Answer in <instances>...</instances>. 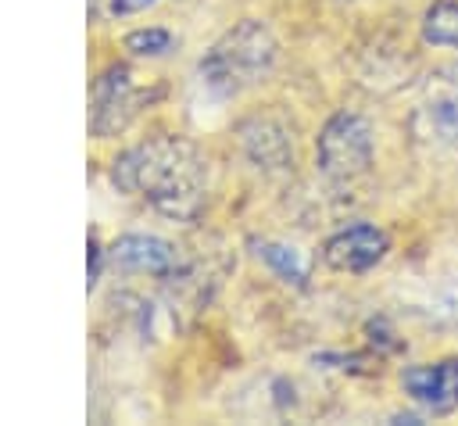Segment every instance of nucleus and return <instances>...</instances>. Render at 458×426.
Segmentation results:
<instances>
[{
	"label": "nucleus",
	"instance_id": "nucleus-1",
	"mask_svg": "<svg viewBox=\"0 0 458 426\" xmlns=\"http://www.w3.org/2000/svg\"><path fill=\"white\" fill-rule=\"evenodd\" d=\"M111 183L172 222H193L208 200V158L186 136H154L111 161Z\"/></svg>",
	"mask_w": 458,
	"mask_h": 426
},
{
	"label": "nucleus",
	"instance_id": "nucleus-2",
	"mask_svg": "<svg viewBox=\"0 0 458 426\" xmlns=\"http://www.w3.org/2000/svg\"><path fill=\"white\" fill-rule=\"evenodd\" d=\"M276 57H279V43L268 32V25H261L258 18H243L204 50L197 72L204 89L229 100L258 86L276 68Z\"/></svg>",
	"mask_w": 458,
	"mask_h": 426
},
{
	"label": "nucleus",
	"instance_id": "nucleus-3",
	"mask_svg": "<svg viewBox=\"0 0 458 426\" xmlns=\"http://www.w3.org/2000/svg\"><path fill=\"white\" fill-rule=\"evenodd\" d=\"M161 97V86H143L136 79V72L129 64H107L97 79H93V111H89V129L93 136L107 140L118 136L122 129H129V122L150 107Z\"/></svg>",
	"mask_w": 458,
	"mask_h": 426
},
{
	"label": "nucleus",
	"instance_id": "nucleus-4",
	"mask_svg": "<svg viewBox=\"0 0 458 426\" xmlns=\"http://www.w3.org/2000/svg\"><path fill=\"white\" fill-rule=\"evenodd\" d=\"M372 154H376L372 125L358 111H336L315 140V161H318L322 175H329L336 183H351V179L365 175L372 165Z\"/></svg>",
	"mask_w": 458,
	"mask_h": 426
},
{
	"label": "nucleus",
	"instance_id": "nucleus-5",
	"mask_svg": "<svg viewBox=\"0 0 458 426\" xmlns=\"http://www.w3.org/2000/svg\"><path fill=\"white\" fill-rule=\"evenodd\" d=\"M411 125L426 140L440 143H458V64L437 68L415 100Z\"/></svg>",
	"mask_w": 458,
	"mask_h": 426
},
{
	"label": "nucleus",
	"instance_id": "nucleus-6",
	"mask_svg": "<svg viewBox=\"0 0 458 426\" xmlns=\"http://www.w3.org/2000/svg\"><path fill=\"white\" fill-rule=\"evenodd\" d=\"M390 251V236L372 222H354L322 243V261L333 272H369Z\"/></svg>",
	"mask_w": 458,
	"mask_h": 426
},
{
	"label": "nucleus",
	"instance_id": "nucleus-7",
	"mask_svg": "<svg viewBox=\"0 0 458 426\" xmlns=\"http://www.w3.org/2000/svg\"><path fill=\"white\" fill-rule=\"evenodd\" d=\"M107 258L122 272H143V276H154V279H175L182 272L179 251L168 240L150 236V233H125V236H118L111 243Z\"/></svg>",
	"mask_w": 458,
	"mask_h": 426
},
{
	"label": "nucleus",
	"instance_id": "nucleus-8",
	"mask_svg": "<svg viewBox=\"0 0 458 426\" xmlns=\"http://www.w3.org/2000/svg\"><path fill=\"white\" fill-rule=\"evenodd\" d=\"M401 387L429 415H447L458 408V358H444V362H429V365H408L401 372Z\"/></svg>",
	"mask_w": 458,
	"mask_h": 426
},
{
	"label": "nucleus",
	"instance_id": "nucleus-9",
	"mask_svg": "<svg viewBox=\"0 0 458 426\" xmlns=\"http://www.w3.org/2000/svg\"><path fill=\"white\" fill-rule=\"evenodd\" d=\"M243 136V150L258 168L268 172H283L293 165V143L286 136V129H279L272 118H250L240 129Z\"/></svg>",
	"mask_w": 458,
	"mask_h": 426
},
{
	"label": "nucleus",
	"instance_id": "nucleus-10",
	"mask_svg": "<svg viewBox=\"0 0 458 426\" xmlns=\"http://www.w3.org/2000/svg\"><path fill=\"white\" fill-rule=\"evenodd\" d=\"M254 254L258 261H265L283 283H293V286H304L308 283V265L301 261V254L286 243H276V240H258L254 243Z\"/></svg>",
	"mask_w": 458,
	"mask_h": 426
},
{
	"label": "nucleus",
	"instance_id": "nucleus-11",
	"mask_svg": "<svg viewBox=\"0 0 458 426\" xmlns=\"http://www.w3.org/2000/svg\"><path fill=\"white\" fill-rule=\"evenodd\" d=\"M422 39L433 47H458V0H437L422 14Z\"/></svg>",
	"mask_w": 458,
	"mask_h": 426
},
{
	"label": "nucleus",
	"instance_id": "nucleus-12",
	"mask_svg": "<svg viewBox=\"0 0 458 426\" xmlns=\"http://www.w3.org/2000/svg\"><path fill=\"white\" fill-rule=\"evenodd\" d=\"M125 50L136 54V57H161L165 50H172V32L168 29H157V25L136 29V32L125 36Z\"/></svg>",
	"mask_w": 458,
	"mask_h": 426
},
{
	"label": "nucleus",
	"instance_id": "nucleus-13",
	"mask_svg": "<svg viewBox=\"0 0 458 426\" xmlns=\"http://www.w3.org/2000/svg\"><path fill=\"white\" fill-rule=\"evenodd\" d=\"M86 251H89V254H86V272H89L86 286L93 290V286H97V279H100V254H104V251H100V243H97V236H89Z\"/></svg>",
	"mask_w": 458,
	"mask_h": 426
},
{
	"label": "nucleus",
	"instance_id": "nucleus-14",
	"mask_svg": "<svg viewBox=\"0 0 458 426\" xmlns=\"http://www.w3.org/2000/svg\"><path fill=\"white\" fill-rule=\"evenodd\" d=\"M150 4H157V0H111V11L114 14H136V11H147Z\"/></svg>",
	"mask_w": 458,
	"mask_h": 426
}]
</instances>
